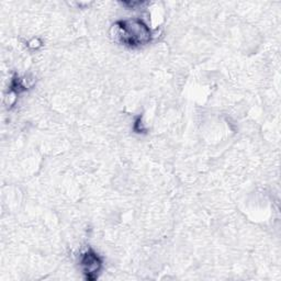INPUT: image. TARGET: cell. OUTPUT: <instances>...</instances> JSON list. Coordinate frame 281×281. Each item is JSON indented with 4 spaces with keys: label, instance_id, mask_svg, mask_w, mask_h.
I'll list each match as a JSON object with an SVG mask.
<instances>
[{
    "label": "cell",
    "instance_id": "obj_1",
    "mask_svg": "<svg viewBox=\"0 0 281 281\" xmlns=\"http://www.w3.org/2000/svg\"><path fill=\"white\" fill-rule=\"evenodd\" d=\"M115 40L128 47H140L148 44L153 39V32L141 19H125L113 25Z\"/></svg>",
    "mask_w": 281,
    "mask_h": 281
},
{
    "label": "cell",
    "instance_id": "obj_2",
    "mask_svg": "<svg viewBox=\"0 0 281 281\" xmlns=\"http://www.w3.org/2000/svg\"><path fill=\"white\" fill-rule=\"evenodd\" d=\"M103 265V258L91 248L85 250L79 257V266L81 267L82 273L85 274V278L89 281H93L99 277Z\"/></svg>",
    "mask_w": 281,
    "mask_h": 281
},
{
    "label": "cell",
    "instance_id": "obj_3",
    "mask_svg": "<svg viewBox=\"0 0 281 281\" xmlns=\"http://www.w3.org/2000/svg\"><path fill=\"white\" fill-rule=\"evenodd\" d=\"M133 129L136 133H143L145 132V127H144V123L142 121V117H137L136 120L134 122L133 125Z\"/></svg>",
    "mask_w": 281,
    "mask_h": 281
},
{
    "label": "cell",
    "instance_id": "obj_4",
    "mask_svg": "<svg viewBox=\"0 0 281 281\" xmlns=\"http://www.w3.org/2000/svg\"><path fill=\"white\" fill-rule=\"evenodd\" d=\"M29 46L32 47V49H38L39 46H41V42H39L38 39L37 40L33 39V41L30 42V43H29Z\"/></svg>",
    "mask_w": 281,
    "mask_h": 281
}]
</instances>
